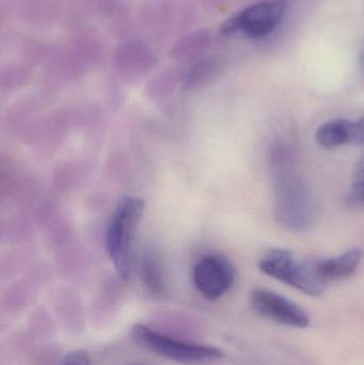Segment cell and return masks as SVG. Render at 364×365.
I'll return each mask as SVG.
<instances>
[{
    "mask_svg": "<svg viewBox=\"0 0 364 365\" xmlns=\"http://www.w3.org/2000/svg\"><path fill=\"white\" fill-rule=\"evenodd\" d=\"M250 304L256 314L279 325L305 329L311 323L309 314L299 304L269 289L252 291Z\"/></svg>",
    "mask_w": 364,
    "mask_h": 365,
    "instance_id": "8992f818",
    "label": "cell"
},
{
    "mask_svg": "<svg viewBox=\"0 0 364 365\" xmlns=\"http://www.w3.org/2000/svg\"><path fill=\"white\" fill-rule=\"evenodd\" d=\"M274 185V215L281 227L295 233L310 231L318 220V204L299 173L296 156L286 143H276L269 153Z\"/></svg>",
    "mask_w": 364,
    "mask_h": 365,
    "instance_id": "6da1fadb",
    "label": "cell"
},
{
    "mask_svg": "<svg viewBox=\"0 0 364 365\" xmlns=\"http://www.w3.org/2000/svg\"><path fill=\"white\" fill-rule=\"evenodd\" d=\"M128 365H145V364H128Z\"/></svg>",
    "mask_w": 364,
    "mask_h": 365,
    "instance_id": "5bb4252c",
    "label": "cell"
},
{
    "mask_svg": "<svg viewBox=\"0 0 364 365\" xmlns=\"http://www.w3.org/2000/svg\"><path fill=\"white\" fill-rule=\"evenodd\" d=\"M354 121L336 119L323 124L316 132V141L325 149H335L344 145H352Z\"/></svg>",
    "mask_w": 364,
    "mask_h": 365,
    "instance_id": "9c48e42d",
    "label": "cell"
},
{
    "mask_svg": "<svg viewBox=\"0 0 364 365\" xmlns=\"http://www.w3.org/2000/svg\"><path fill=\"white\" fill-rule=\"evenodd\" d=\"M192 279L199 293L213 302L226 295L234 284V266L224 255H207L194 266Z\"/></svg>",
    "mask_w": 364,
    "mask_h": 365,
    "instance_id": "52a82bcc",
    "label": "cell"
},
{
    "mask_svg": "<svg viewBox=\"0 0 364 365\" xmlns=\"http://www.w3.org/2000/svg\"><path fill=\"white\" fill-rule=\"evenodd\" d=\"M60 365H91V362L87 351L76 349L68 353Z\"/></svg>",
    "mask_w": 364,
    "mask_h": 365,
    "instance_id": "7c38bea8",
    "label": "cell"
},
{
    "mask_svg": "<svg viewBox=\"0 0 364 365\" xmlns=\"http://www.w3.org/2000/svg\"><path fill=\"white\" fill-rule=\"evenodd\" d=\"M140 274L145 287L153 295L160 296L164 293V278L155 257L152 255L143 257L140 265Z\"/></svg>",
    "mask_w": 364,
    "mask_h": 365,
    "instance_id": "30bf717a",
    "label": "cell"
},
{
    "mask_svg": "<svg viewBox=\"0 0 364 365\" xmlns=\"http://www.w3.org/2000/svg\"><path fill=\"white\" fill-rule=\"evenodd\" d=\"M132 336L139 345L152 353L180 364H203L224 357L219 347L179 340L143 324L132 327Z\"/></svg>",
    "mask_w": 364,
    "mask_h": 365,
    "instance_id": "3957f363",
    "label": "cell"
},
{
    "mask_svg": "<svg viewBox=\"0 0 364 365\" xmlns=\"http://www.w3.org/2000/svg\"><path fill=\"white\" fill-rule=\"evenodd\" d=\"M348 200L350 205L364 207V160L357 167Z\"/></svg>",
    "mask_w": 364,
    "mask_h": 365,
    "instance_id": "8fae6325",
    "label": "cell"
},
{
    "mask_svg": "<svg viewBox=\"0 0 364 365\" xmlns=\"http://www.w3.org/2000/svg\"><path fill=\"white\" fill-rule=\"evenodd\" d=\"M284 0H264L251 4L233 15L222 25V34L227 36H246L250 38L269 36L281 23L286 15Z\"/></svg>",
    "mask_w": 364,
    "mask_h": 365,
    "instance_id": "5b68a950",
    "label": "cell"
},
{
    "mask_svg": "<svg viewBox=\"0 0 364 365\" xmlns=\"http://www.w3.org/2000/svg\"><path fill=\"white\" fill-rule=\"evenodd\" d=\"M364 143V117L354 121V135L352 145H359Z\"/></svg>",
    "mask_w": 364,
    "mask_h": 365,
    "instance_id": "4fadbf2b",
    "label": "cell"
},
{
    "mask_svg": "<svg viewBox=\"0 0 364 365\" xmlns=\"http://www.w3.org/2000/svg\"><path fill=\"white\" fill-rule=\"evenodd\" d=\"M263 274L298 289L311 297H318L324 293L323 284L314 274L312 262H298L291 251L271 249L259 262Z\"/></svg>",
    "mask_w": 364,
    "mask_h": 365,
    "instance_id": "277c9868",
    "label": "cell"
},
{
    "mask_svg": "<svg viewBox=\"0 0 364 365\" xmlns=\"http://www.w3.org/2000/svg\"><path fill=\"white\" fill-rule=\"evenodd\" d=\"M143 201L124 197L118 204L107 230V249L118 274L126 280L132 269V247L137 225L143 212Z\"/></svg>",
    "mask_w": 364,
    "mask_h": 365,
    "instance_id": "7a4b0ae2",
    "label": "cell"
},
{
    "mask_svg": "<svg viewBox=\"0 0 364 365\" xmlns=\"http://www.w3.org/2000/svg\"><path fill=\"white\" fill-rule=\"evenodd\" d=\"M363 255L361 249H350L338 257L313 261L312 268L316 278L326 285L354 276L363 262Z\"/></svg>",
    "mask_w": 364,
    "mask_h": 365,
    "instance_id": "ba28073f",
    "label": "cell"
}]
</instances>
